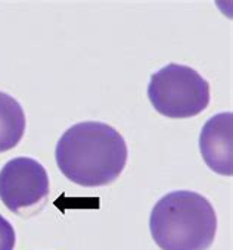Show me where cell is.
Returning <instances> with one entry per match:
<instances>
[{
    "instance_id": "6da1fadb",
    "label": "cell",
    "mask_w": 233,
    "mask_h": 250,
    "mask_svg": "<svg viewBox=\"0 0 233 250\" xmlns=\"http://www.w3.org/2000/svg\"><path fill=\"white\" fill-rule=\"evenodd\" d=\"M127 156L124 137L111 125L96 121H84L70 127L55 150L59 171L83 187H102L114 183L126 168Z\"/></svg>"
},
{
    "instance_id": "7a4b0ae2",
    "label": "cell",
    "mask_w": 233,
    "mask_h": 250,
    "mask_svg": "<svg viewBox=\"0 0 233 250\" xmlns=\"http://www.w3.org/2000/svg\"><path fill=\"white\" fill-rule=\"evenodd\" d=\"M149 229L161 250H208L215 238L217 215L199 193L171 191L155 203Z\"/></svg>"
},
{
    "instance_id": "3957f363",
    "label": "cell",
    "mask_w": 233,
    "mask_h": 250,
    "mask_svg": "<svg viewBox=\"0 0 233 250\" xmlns=\"http://www.w3.org/2000/svg\"><path fill=\"white\" fill-rule=\"evenodd\" d=\"M148 97L155 110L173 119L199 115L210 103V84L190 66L168 63L151 77Z\"/></svg>"
},
{
    "instance_id": "277c9868",
    "label": "cell",
    "mask_w": 233,
    "mask_h": 250,
    "mask_svg": "<svg viewBox=\"0 0 233 250\" xmlns=\"http://www.w3.org/2000/svg\"><path fill=\"white\" fill-rule=\"evenodd\" d=\"M49 196V177L33 158H15L0 171V200L17 213L25 215L42 206Z\"/></svg>"
},
{
    "instance_id": "5b68a950",
    "label": "cell",
    "mask_w": 233,
    "mask_h": 250,
    "mask_svg": "<svg viewBox=\"0 0 233 250\" xmlns=\"http://www.w3.org/2000/svg\"><path fill=\"white\" fill-rule=\"evenodd\" d=\"M233 113L221 112L207 121L199 136V149L208 168L220 175L233 174Z\"/></svg>"
},
{
    "instance_id": "8992f818",
    "label": "cell",
    "mask_w": 233,
    "mask_h": 250,
    "mask_svg": "<svg viewBox=\"0 0 233 250\" xmlns=\"http://www.w3.org/2000/svg\"><path fill=\"white\" fill-rule=\"evenodd\" d=\"M25 113L20 102L0 91V153L14 149L25 133Z\"/></svg>"
},
{
    "instance_id": "52a82bcc",
    "label": "cell",
    "mask_w": 233,
    "mask_h": 250,
    "mask_svg": "<svg viewBox=\"0 0 233 250\" xmlns=\"http://www.w3.org/2000/svg\"><path fill=\"white\" fill-rule=\"evenodd\" d=\"M17 243V235L12 224L0 215V250H14Z\"/></svg>"
}]
</instances>
